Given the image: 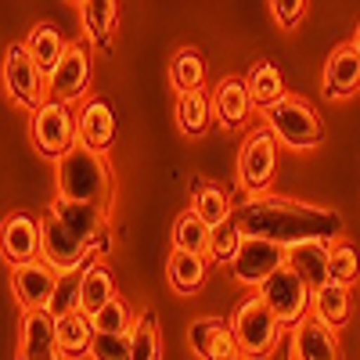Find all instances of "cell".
<instances>
[{"instance_id": "6da1fadb", "label": "cell", "mask_w": 360, "mask_h": 360, "mask_svg": "<svg viewBox=\"0 0 360 360\" xmlns=\"http://www.w3.org/2000/svg\"><path fill=\"white\" fill-rule=\"evenodd\" d=\"M231 224L242 238H263V242H274L281 249L303 245V242L335 245V238H342V217L335 209L292 202L278 195H256L238 202Z\"/></svg>"}, {"instance_id": "7a4b0ae2", "label": "cell", "mask_w": 360, "mask_h": 360, "mask_svg": "<svg viewBox=\"0 0 360 360\" xmlns=\"http://www.w3.org/2000/svg\"><path fill=\"white\" fill-rule=\"evenodd\" d=\"M54 184H58V198L108 205L112 169H108L101 152H90V148L76 144L69 155H62L54 162Z\"/></svg>"}, {"instance_id": "3957f363", "label": "cell", "mask_w": 360, "mask_h": 360, "mask_svg": "<svg viewBox=\"0 0 360 360\" xmlns=\"http://www.w3.org/2000/svg\"><path fill=\"white\" fill-rule=\"evenodd\" d=\"M231 328H234V335H238V346H242V353L252 356V360L266 356L270 349L281 342V335L288 332V328H285L274 314H270V307L263 303L259 295H249L245 303L234 310Z\"/></svg>"}, {"instance_id": "277c9868", "label": "cell", "mask_w": 360, "mask_h": 360, "mask_svg": "<svg viewBox=\"0 0 360 360\" xmlns=\"http://www.w3.org/2000/svg\"><path fill=\"white\" fill-rule=\"evenodd\" d=\"M29 134H33V144L37 152L47 155V159H62L69 155L72 148L79 144V127H76V115L69 112V105L62 101H44L37 112H33V127H29Z\"/></svg>"}, {"instance_id": "5b68a950", "label": "cell", "mask_w": 360, "mask_h": 360, "mask_svg": "<svg viewBox=\"0 0 360 360\" xmlns=\"http://www.w3.org/2000/svg\"><path fill=\"white\" fill-rule=\"evenodd\" d=\"M266 130L274 134L281 144L288 148H317L324 141V127H321V115L299 98H285L278 108H270L266 115Z\"/></svg>"}, {"instance_id": "8992f818", "label": "cell", "mask_w": 360, "mask_h": 360, "mask_svg": "<svg viewBox=\"0 0 360 360\" xmlns=\"http://www.w3.org/2000/svg\"><path fill=\"white\" fill-rule=\"evenodd\" d=\"M4 83H8V94L29 112H37L47 101V72L37 65V58L29 54L25 44L8 47V54H4Z\"/></svg>"}, {"instance_id": "52a82bcc", "label": "cell", "mask_w": 360, "mask_h": 360, "mask_svg": "<svg viewBox=\"0 0 360 360\" xmlns=\"http://www.w3.org/2000/svg\"><path fill=\"white\" fill-rule=\"evenodd\" d=\"M278 169V137L266 127L252 130L249 141L242 144V159H238V184L249 191V198L266 195L270 180Z\"/></svg>"}, {"instance_id": "ba28073f", "label": "cell", "mask_w": 360, "mask_h": 360, "mask_svg": "<svg viewBox=\"0 0 360 360\" xmlns=\"http://www.w3.org/2000/svg\"><path fill=\"white\" fill-rule=\"evenodd\" d=\"M259 299L270 307V314H274L285 328H295L307 317V310L314 307V292L307 288V281L299 278L292 266H281L278 274L259 288Z\"/></svg>"}, {"instance_id": "9c48e42d", "label": "cell", "mask_w": 360, "mask_h": 360, "mask_svg": "<svg viewBox=\"0 0 360 360\" xmlns=\"http://www.w3.org/2000/svg\"><path fill=\"white\" fill-rule=\"evenodd\" d=\"M281 266H288V249H281L274 242H263V238H242L238 256L231 259V278L238 285L263 288Z\"/></svg>"}, {"instance_id": "30bf717a", "label": "cell", "mask_w": 360, "mask_h": 360, "mask_svg": "<svg viewBox=\"0 0 360 360\" xmlns=\"http://www.w3.org/2000/svg\"><path fill=\"white\" fill-rule=\"evenodd\" d=\"M40 231H44V242H40V259H47L58 274L65 270H79L90 263V245L79 242V238L58 220V217H40Z\"/></svg>"}, {"instance_id": "8fae6325", "label": "cell", "mask_w": 360, "mask_h": 360, "mask_svg": "<svg viewBox=\"0 0 360 360\" xmlns=\"http://www.w3.org/2000/svg\"><path fill=\"white\" fill-rule=\"evenodd\" d=\"M11 288L15 299L22 303V310H47L51 295L58 288V270L47 259H33V263H22L11 270Z\"/></svg>"}, {"instance_id": "7c38bea8", "label": "cell", "mask_w": 360, "mask_h": 360, "mask_svg": "<svg viewBox=\"0 0 360 360\" xmlns=\"http://www.w3.org/2000/svg\"><path fill=\"white\" fill-rule=\"evenodd\" d=\"M86 83H90V54H86L83 44H69L65 58H62V62H58V69L47 76V98L69 105V101L83 98Z\"/></svg>"}, {"instance_id": "4fadbf2b", "label": "cell", "mask_w": 360, "mask_h": 360, "mask_svg": "<svg viewBox=\"0 0 360 360\" xmlns=\"http://www.w3.org/2000/svg\"><path fill=\"white\" fill-rule=\"evenodd\" d=\"M18 360H62V346H58V321L47 310L22 314Z\"/></svg>"}, {"instance_id": "5bb4252c", "label": "cell", "mask_w": 360, "mask_h": 360, "mask_svg": "<svg viewBox=\"0 0 360 360\" xmlns=\"http://www.w3.org/2000/svg\"><path fill=\"white\" fill-rule=\"evenodd\" d=\"M0 234H4V259L11 266L40 259V242H44L40 220H33L29 213H11L4 220V231H0Z\"/></svg>"}, {"instance_id": "9a60e30c", "label": "cell", "mask_w": 360, "mask_h": 360, "mask_svg": "<svg viewBox=\"0 0 360 360\" xmlns=\"http://www.w3.org/2000/svg\"><path fill=\"white\" fill-rule=\"evenodd\" d=\"M51 217L62 220L79 242H86L94 249V238L105 242V205H90V202H69V198H58L51 202Z\"/></svg>"}, {"instance_id": "2e32d148", "label": "cell", "mask_w": 360, "mask_h": 360, "mask_svg": "<svg viewBox=\"0 0 360 360\" xmlns=\"http://www.w3.org/2000/svg\"><path fill=\"white\" fill-rule=\"evenodd\" d=\"M76 127H79V144L105 155V148L115 141V112L105 98H90V101H83V108L76 115Z\"/></svg>"}, {"instance_id": "e0dca14e", "label": "cell", "mask_w": 360, "mask_h": 360, "mask_svg": "<svg viewBox=\"0 0 360 360\" xmlns=\"http://www.w3.org/2000/svg\"><path fill=\"white\" fill-rule=\"evenodd\" d=\"M249 112H252V94H249L245 79L227 76L224 83H217V90H213V119L224 130H238L249 119Z\"/></svg>"}, {"instance_id": "ac0fdd59", "label": "cell", "mask_w": 360, "mask_h": 360, "mask_svg": "<svg viewBox=\"0 0 360 360\" xmlns=\"http://www.w3.org/2000/svg\"><path fill=\"white\" fill-rule=\"evenodd\" d=\"M288 266L307 281L310 292H321L332 281V245L324 242H303L288 249Z\"/></svg>"}, {"instance_id": "d6986e66", "label": "cell", "mask_w": 360, "mask_h": 360, "mask_svg": "<svg viewBox=\"0 0 360 360\" xmlns=\"http://www.w3.org/2000/svg\"><path fill=\"white\" fill-rule=\"evenodd\" d=\"M292 335H295V360H342L335 332L317 317H303L292 328Z\"/></svg>"}, {"instance_id": "ffe728a7", "label": "cell", "mask_w": 360, "mask_h": 360, "mask_svg": "<svg viewBox=\"0 0 360 360\" xmlns=\"http://www.w3.org/2000/svg\"><path fill=\"white\" fill-rule=\"evenodd\" d=\"M360 90V54L353 44H342L332 51L324 65V94L328 98H349Z\"/></svg>"}, {"instance_id": "44dd1931", "label": "cell", "mask_w": 360, "mask_h": 360, "mask_svg": "<svg viewBox=\"0 0 360 360\" xmlns=\"http://www.w3.org/2000/svg\"><path fill=\"white\" fill-rule=\"evenodd\" d=\"M245 86L252 94V105L266 115L270 108H278L285 101V76L274 62H256L245 76Z\"/></svg>"}, {"instance_id": "7402d4cb", "label": "cell", "mask_w": 360, "mask_h": 360, "mask_svg": "<svg viewBox=\"0 0 360 360\" xmlns=\"http://www.w3.org/2000/svg\"><path fill=\"white\" fill-rule=\"evenodd\" d=\"M205 266H209V256H195V252H169L166 259V278H169V288L180 292V295H195L202 285H205Z\"/></svg>"}, {"instance_id": "603a6c76", "label": "cell", "mask_w": 360, "mask_h": 360, "mask_svg": "<svg viewBox=\"0 0 360 360\" xmlns=\"http://www.w3.org/2000/svg\"><path fill=\"white\" fill-rule=\"evenodd\" d=\"M349 310H353V295L346 285L339 281H328L321 292H314V307H310V317H317L321 324H328L335 332L339 324L349 321Z\"/></svg>"}, {"instance_id": "cb8c5ba5", "label": "cell", "mask_w": 360, "mask_h": 360, "mask_svg": "<svg viewBox=\"0 0 360 360\" xmlns=\"http://www.w3.org/2000/svg\"><path fill=\"white\" fill-rule=\"evenodd\" d=\"M79 18H83V33L94 40L101 51H108L112 47V29L119 22V4L115 0H83Z\"/></svg>"}, {"instance_id": "d4e9b609", "label": "cell", "mask_w": 360, "mask_h": 360, "mask_svg": "<svg viewBox=\"0 0 360 360\" xmlns=\"http://www.w3.org/2000/svg\"><path fill=\"white\" fill-rule=\"evenodd\" d=\"M25 47H29V54L37 58V65H40L47 76L58 69V62H62V58H65V51H69L65 37L58 33V29H54L51 22H40V25H33V29H29Z\"/></svg>"}, {"instance_id": "484cf974", "label": "cell", "mask_w": 360, "mask_h": 360, "mask_svg": "<svg viewBox=\"0 0 360 360\" xmlns=\"http://www.w3.org/2000/svg\"><path fill=\"white\" fill-rule=\"evenodd\" d=\"M191 209L209 224V227H224L231 224L234 217V205H231V195L217 184H209V180H195V198H191Z\"/></svg>"}, {"instance_id": "4316f807", "label": "cell", "mask_w": 360, "mask_h": 360, "mask_svg": "<svg viewBox=\"0 0 360 360\" xmlns=\"http://www.w3.org/2000/svg\"><path fill=\"white\" fill-rule=\"evenodd\" d=\"M115 299V278L108 274V266L101 259H90L83 266V314L94 317Z\"/></svg>"}, {"instance_id": "83f0119b", "label": "cell", "mask_w": 360, "mask_h": 360, "mask_svg": "<svg viewBox=\"0 0 360 360\" xmlns=\"http://www.w3.org/2000/svg\"><path fill=\"white\" fill-rule=\"evenodd\" d=\"M173 249L176 252L209 256V249H213V227H209L195 209H188V213L173 224Z\"/></svg>"}, {"instance_id": "f1b7e54d", "label": "cell", "mask_w": 360, "mask_h": 360, "mask_svg": "<svg viewBox=\"0 0 360 360\" xmlns=\"http://www.w3.org/2000/svg\"><path fill=\"white\" fill-rule=\"evenodd\" d=\"M58 346H62V356H90V346H94V324H90L86 314H72L58 321Z\"/></svg>"}, {"instance_id": "f546056e", "label": "cell", "mask_w": 360, "mask_h": 360, "mask_svg": "<svg viewBox=\"0 0 360 360\" xmlns=\"http://www.w3.org/2000/svg\"><path fill=\"white\" fill-rule=\"evenodd\" d=\"M169 83L176 94H195V90H202L205 83V65H202V54L184 47V51H176L173 54V62H169Z\"/></svg>"}, {"instance_id": "4dcf8cb0", "label": "cell", "mask_w": 360, "mask_h": 360, "mask_svg": "<svg viewBox=\"0 0 360 360\" xmlns=\"http://www.w3.org/2000/svg\"><path fill=\"white\" fill-rule=\"evenodd\" d=\"M213 119V98L205 90H195V94H180L176 98V123L184 134H202Z\"/></svg>"}, {"instance_id": "1f68e13d", "label": "cell", "mask_w": 360, "mask_h": 360, "mask_svg": "<svg viewBox=\"0 0 360 360\" xmlns=\"http://www.w3.org/2000/svg\"><path fill=\"white\" fill-rule=\"evenodd\" d=\"M134 342V360H162V339H159V317L152 310H141L137 324L130 332Z\"/></svg>"}, {"instance_id": "d6a6232c", "label": "cell", "mask_w": 360, "mask_h": 360, "mask_svg": "<svg viewBox=\"0 0 360 360\" xmlns=\"http://www.w3.org/2000/svg\"><path fill=\"white\" fill-rule=\"evenodd\" d=\"M90 324H94V335H130L134 324H137V317L130 314L127 299L115 295L105 310H98L94 317H90Z\"/></svg>"}, {"instance_id": "836d02e7", "label": "cell", "mask_w": 360, "mask_h": 360, "mask_svg": "<svg viewBox=\"0 0 360 360\" xmlns=\"http://www.w3.org/2000/svg\"><path fill=\"white\" fill-rule=\"evenodd\" d=\"M356 278H360V252L349 242L332 245V281H339V285L349 288Z\"/></svg>"}, {"instance_id": "e575fe53", "label": "cell", "mask_w": 360, "mask_h": 360, "mask_svg": "<svg viewBox=\"0 0 360 360\" xmlns=\"http://www.w3.org/2000/svg\"><path fill=\"white\" fill-rule=\"evenodd\" d=\"M90 356L94 360H134V342L130 335H94Z\"/></svg>"}, {"instance_id": "d590c367", "label": "cell", "mask_w": 360, "mask_h": 360, "mask_svg": "<svg viewBox=\"0 0 360 360\" xmlns=\"http://www.w3.org/2000/svg\"><path fill=\"white\" fill-rule=\"evenodd\" d=\"M238 245H242V234H238V227H234V224H224V227L213 231V249H209V259L231 266V259L238 256Z\"/></svg>"}, {"instance_id": "8d00e7d4", "label": "cell", "mask_w": 360, "mask_h": 360, "mask_svg": "<svg viewBox=\"0 0 360 360\" xmlns=\"http://www.w3.org/2000/svg\"><path fill=\"white\" fill-rule=\"evenodd\" d=\"M220 317H198V321H191V328H188V342H191V349L205 360V353H209V346H213V339H217V332H220Z\"/></svg>"}, {"instance_id": "74e56055", "label": "cell", "mask_w": 360, "mask_h": 360, "mask_svg": "<svg viewBox=\"0 0 360 360\" xmlns=\"http://www.w3.org/2000/svg\"><path fill=\"white\" fill-rule=\"evenodd\" d=\"M205 360H245V353H242V346H238V335H234L231 324H220V332H217L213 346H209Z\"/></svg>"}, {"instance_id": "f35d334b", "label": "cell", "mask_w": 360, "mask_h": 360, "mask_svg": "<svg viewBox=\"0 0 360 360\" xmlns=\"http://www.w3.org/2000/svg\"><path fill=\"white\" fill-rule=\"evenodd\" d=\"M270 15H274V22L281 29H295L307 15V0H274V4H270Z\"/></svg>"}, {"instance_id": "ab89813d", "label": "cell", "mask_w": 360, "mask_h": 360, "mask_svg": "<svg viewBox=\"0 0 360 360\" xmlns=\"http://www.w3.org/2000/svg\"><path fill=\"white\" fill-rule=\"evenodd\" d=\"M292 356H295V335H292V328H288V332L281 335V342L270 349L266 356H259V360H292Z\"/></svg>"}, {"instance_id": "60d3db41", "label": "cell", "mask_w": 360, "mask_h": 360, "mask_svg": "<svg viewBox=\"0 0 360 360\" xmlns=\"http://www.w3.org/2000/svg\"><path fill=\"white\" fill-rule=\"evenodd\" d=\"M353 47H356V54H360V25H356V37H353Z\"/></svg>"}]
</instances>
